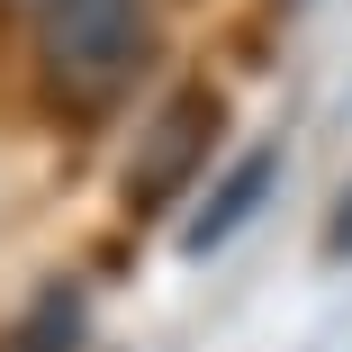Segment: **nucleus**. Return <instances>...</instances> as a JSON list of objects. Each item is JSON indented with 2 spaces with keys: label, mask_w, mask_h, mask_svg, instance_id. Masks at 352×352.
<instances>
[{
  "label": "nucleus",
  "mask_w": 352,
  "mask_h": 352,
  "mask_svg": "<svg viewBox=\"0 0 352 352\" xmlns=\"http://www.w3.org/2000/svg\"><path fill=\"white\" fill-rule=\"evenodd\" d=\"M208 145H217V100H208V91H181L172 118L145 135V154L126 163V199H135V217H163V208L190 190V172L208 163Z\"/></svg>",
  "instance_id": "obj_2"
},
{
  "label": "nucleus",
  "mask_w": 352,
  "mask_h": 352,
  "mask_svg": "<svg viewBox=\"0 0 352 352\" xmlns=\"http://www.w3.org/2000/svg\"><path fill=\"white\" fill-rule=\"evenodd\" d=\"M334 253H352V199L334 208Z\"/></svg>",
  "instance_id": "obj_5"
},
{
  "label": "nucleus",
  "mask_w": 352,
  "mask_h": 352,
  "mask_svg": "<svg viewBox=\"0 0 352 352\" xmlns=\"http://www.w3.org/2000/svg\"><path fill=\"white\" fill-rule=\"evenodd\" d=\"M10 352H82V298L73 289H45L36 316L10 334Z\"/></svg>",
  "instance_id": "obj_4"
},
{
  "label": "nucleus",
  "mask_w": 352,
  "mask_h": 352,
  "mask_svg": "<svg viewBox=\"0 0 352 352\" xmlns=\"http://www.w3.org/2000/svg\"><path fill=\"white\" fill-rule=\"evenodd\" d=\"M154 63V19L145 0H45V36H36V73L63 118H100L118 109Z\"/></svg>",
  "instance_id": "obj_1"
},
{
  "label": "nucleus",
  "mask_w": 352,
  "mask_h": 352,
  "mask_svg": "<svg viewBox=\"0 0 352 352\" xmlns=\"http://www.w3.org/2000/svg\"><path fill=\"white\" fill-rule=\"evenodd\" d=\"M0 10H45V0H0Z\"/></svg>",
  "instance_id": "obj_6"
},
{
  "label": "nucleus",
  "mask_w": 352,
  "mask_h": 352,
  "mask_svg": "<svg viewBox=\"0 0 352 352\" xmlns=\"http://www.w3.org/2000/svg\"><path fill=\"white\" fill-rule=\"evenodd\" d=\"M271 172H280V154H271V145H253V154L226 172V190H217V199H208L199 217H190V235H181V244H190V253H217V244H226V235L253 217V208L271 199Z\"/></svg>",
  "instance_id": "obj_3"
}]
</instances>
